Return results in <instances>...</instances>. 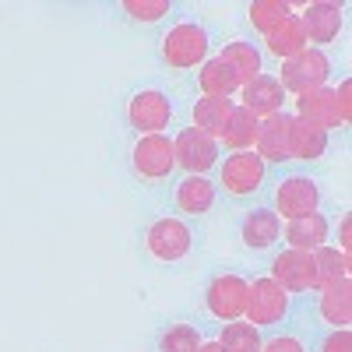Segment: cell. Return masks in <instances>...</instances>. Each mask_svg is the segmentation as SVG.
Returning a JSON list of instances; mask_svg holds the SVG:
<instances>
[{
	"instance_id": "cell-1",
	"label": "cell",
	"mask_w": 352,
	"mask_h": 352,
	"mask_svg": "<svg viewBox=\"0 0 352 352\" xmlns=\"http://www.w3.org/2000/svg\"><path fill=\"white\" fill-rule=\"evenodd\" d=\"M219 46H222V36L208 18L180 14L159 32L155 56L166 74H194L204 60H212L219 53Z\"/></svg>"
},
{
	"instance_id": "cell-2",
	"label": "cell",
	"mask_w": 352,
	"mask_h": 352,
	"mask_svg": "<svg viewBox=\"0 0 352 352\" xmlns=\"http://www.w3.org/2000/svg\"><path fill=\"white\" fill-rule=\"evenodd\" d=\"M124 127L141 138V134H173L180 120V92H173L162 81H144L134 85L120 102Z\"/></svg>"
},
{
	"instance_id": "cell-3",
	"label": "cell",
	"mask_w": 352,
	"mask_h": 352,
	"mask_svg": "<svg viewBox=\"0 0 352 352\" xmlns=\"http://www.w3.org/2000/svg\"><path fill=\"white\" fill-rule=\"evenodd\" d=\"M204 247V232L197 222H187L173 212H159L144 222L141 229V250L148 261L176 268V264H187L201 254Z\"/></svg>"
},
{
	"instance_id": "cell-4",
	"label": "cell",
	"mask_w": 352,
	"mask_h": 352,
	"mask_svg": "<svg viewBox=\"0 0 352 352\" xmlns=\"http://www.w3.org/2000/svg\"><path fill=\"white\" fill-rule=\"evenodd\" d=\"M264 201L272 204V212L282 222L307 219L314 212H328V194H324V187H320V180L310 169H292V166L272 176Z\"/></svg>"
},
{
	"instance_id": "cell-5",
	"label": "cell",
	"mask_w": 352,
	"mask_h": 352,
	"mask_svg": "<svg viewBox=\"0 0 352 352\" xmlns=\"http://www.w3.org/2000/svg\"><path fill=\"white\" fill-rule=\"evenodd\" d=\"M215 184L222 190V201H232L236 208L243 204H257L268 194L272 184V169L261 162V155L250 152H226L219 169H215Z\"/></svg>"
},
{
	"instance_id": "cell-6",
	"label": "cell",
	"mask_w": 352,
	"mask_h": 352,
	"mask_svg": "<svg viewBox=\"0 0 352 352\" xmlns=\"http://www.w3.org/2000/svg\"><path fill=\"white\" fill-rule=\"evenodd\" d=\"M127 169L141 187L166 190L176 176H180V169H176L173 134H141V138H134L131 148H127Z\"/></svg>"
},
{
	"instance_id": "cell-7",
	"label": "cell",
	"mask_w": 352,
	"mask_h": 352,
	"mask_svg": "<svg viewBox=\"0 0 352 352\" xmlns=\"http://www.w3.org/2000/svg\"><path fill=\"white\" fill-rule=\"evenodd\" d=\"M292 317H296V296L289 292L268 275V272H257L250 275V289H247V314L243 320L257 331H278V328H289Z\"/></svg>"
},
{
	"instance_id": "cell-8",
	"label": "cell",
	"mask_w": 352,
	"mask_h": 352,
	"mask_svg": "<svg viewBox=\"0 0 352 352\" xmlns=\"http://www.w3.org/2000/svg\"><path fill=\"white\" fill-rule=\"evenodd\" d=\"M296 310L307 314L303 324L314 331H335L352 324V278H338L328 285H317L310 296L296 300Z\"/></svg>"
},
{
	"instance_id": "cell-9",
	"label": "cell",
	"mask_w": 352,
	"mask_h": 352,
	"mask_svg": "<svg viewBox=\"0 0 352 352\" xmlns=\"http://www.w3.org/2000/svg\"><path fill=\"white\" fill-rule=\"evenodd\" d=\"M247 289H250V275L236 272V268H215L204 278L201 289V310L215 324H229V320H243L247 314Z\"/></svg>"
},
{
	"instance_id": "cell-10",
	"label": "cell",
	"mask_w": 352,
	"mask_h": 352,
	"mask_svg": "<svg viewBox=\"0 0 352 352\" xmlns=\"http://www.w3.org/2000/svg\"><path fill=\"white\" fill-rule=\"evenodd\" d=\"M222 208V190L215 184V176H176L166 187V212L180 215L187 222H204Z\"/></svg>"
},
{
	"instance_id": "cell-11",
	"label": "cell",
	"mask_w": 352,
	"mask_h": 352,
	"mask_svg": "<svg viewBox=\"0 0 352 352\" xmlns=\"http://www.w3.org/2000/svg\"><path fill=\"white\" fill-rule=\"evenodd\" d=\"M335 74H338V60H335L328 50H314V46H307L303 53L292 56V60H285V64L275 67V78H278V85L285 88L289 99L310 92V88L331 85Z\"/></svg>"
},
{
	"instance_id": "cell-12",
	"label": "cell",
	"mask_w": 352,
	"mask_h": 352,
	"mask_svg": "<svg viewBox=\"0 0 352 352\" xmlns=\"http://www.w3.org/2000/svg\"><path fill=\"white\" fill-rule=\"evenodd\" d=\"M236 240L250 254H272L282 247V219L272 212L268 201L236 208Z\"/></svg>"
},
{
	"instance_id": "cell-13",
	"label": "cell",
	"mask_w": 352,
	"mask_h": 352,
	"mask_svg": "<svg viewBox=\"0 0 352 352\" xmlns=\"http://www.w3.org/2000/svg\"><path fill=\"white\" fill-rule=\"evenodd\" d=\"M173 148H176V169H180L184 176H215V169L222 162L219 141L201 134L190 124L173 131Z\"/></svg>"
},
{
	"instance_id": "cell-14",
	"label": "cell",
	"mask_w": 352,
	"mask_h": 352,
	"mask_svg": "<svg viewBox=\"0 0 352 352\" xmlns=\"http://www.w3.org/2000/svg\"><path fill=\"white\" fill-rule=\"evenodd\" d=\"M268 272L289 296H310V292L317 289V268H314V257L303 254V250H289V247H278L272 250L268 257Z\"/></svg>"
},
{
	"instance_id": "cell-15",
	"label": "cell",
	"mask_w": 352,
	"mask_h": 352,
	"mask_svg": "<svg viewBox=\"0 0 352 352\" xmlns=\"http://www.w3.org/2000/svg\"><path fill=\"white\" fill-rule=\"evenodd\" d=\"M296 18L314 50L335 46L338 36L345 32V4H331V0H310V4L296 8Z\"/></svg>"
},
{
	"instance_id": "cell-16",
	"label": "cell",
	"mask_w": 352,
	"mask_h": 352,
	"mask_svg": "<svg viewBox=\"0 0 352 352\" xmlns=\"http://www.w3.org/2000/svg\"><path fill=\"white\" fill-rule=\"evenodd\" d=\"M331 144H335V138L328 131H320V127L300 120V116H292V124H289V166L292 169L320 166L331 155Z\"/></svg>"
},
{
	"instance_id": "cell-17",
	"label": "cell",
	"mask_w": 352,
	"mask_h": 352,
	"mask_svg": "<svg viewBox=\"0 0 352 352\" xmlns=\"http://www.w3.org/2000/svg\"><path fill=\"white\" fill-rule=\"evenodd\" d=\"M236 102H240L243 109H250L257 120H268V116H278V113L289 109V96H285V88L278 85L275 71H264V74H257L254 81H247V85L240 88Z\"/></svg>"
},
{
	"instance_id": "cell-18",
	"label": "cell",
	"mask_w": 352,
	"mask_h": 352,
	"mask_svg": "<svg viewBox=\"0 0 352 352\" xmlns=\"http://www.w3.org/2000/svg\"><path fill=\"white\" fill-rule=\"evenodd\" d=\"M289 124H292V113H278V116H268L261 120L257 127V141H254V152L261 155V162L275 173L289 169Z\"/></svg>"
},
{
	"instance_id": "cell-19",
	"label": "cell",
	"mask_w": 352,
	"mask_h": 352,
	"mask_svg": "<svg viewBox=\"0 0 352 352\" xmlns=\"http://www.w3.org/2000/svg\"><path fill=\"white\" fill-rule=\"evenodd\" d=\"M219 60H226L232 71H236V78L247 85V81H254L257 74H264V71H272V64H268V56H264V50H261V43L254 39V36H232V39H222V46H219Z\"/></svg>"
},
{
	"instance_id": "cell-20",
	"label": "cell",
	"mask_w": 352,
	"mask_h": 352,
	"mask_svg": "<svg viewBox=\"0 0 352 352\" xmlns=\"http://www.w3.org/2000/svg\"><path fill=\"white\" fill-rule=\"evenodd\" d=\"M292 102V116H300V120L320 127V131H328L331 138L335 134H345V127L338 124V113H335V92H331V85L324 88H310V92L296 96V99H289Z\"/></svg>"
},
{
	"instance_id": "cell-21",
	"label": "cell",
	"mask_w": 352,
	"mask_h": 352,
	"mask_svg": "<svg viewBox=\"0 0 352 352\" xmlns=\"http://www.w3.org/2000/svg\"><path fill=\"white\" fill-rule=\"evenodd\" d=\"M113 11L134 28H166L187 11V4H176V0H120V4H113Z\"/></svg>"
},
{
	"instance_id": "cell-22",
	"label": "cell",
	"mask_w": 352,
	"mask_h": 352,
	"mask_svg": "<svg viewBox=\"0 0 352 352\" xmlns=\"http://www.w3.org/2000/svg\"><path fill=\"white\" fill-rule=\"evenodd\" d=\"M331 226H335V219H331L328 212H314V215H307V219L282 222V247L314 254L317 247L331 243Z\"/></svg>"
},
{
	"instance_id": "cell-23",
	"label": "cell",
	"mask_w": 352,
	"mask_h": 352,
	"mask_svg": "<svg viewBox=\"0 0 352 352\" xmlns=\"http://www.w3.org/2000/svg\"><path fill=\"white\" fill-rule=\"evenodd\" d=\"M190 88L194 96H215V99H236L243 81L236 78V71H232L226 60H219V56H212V60H204L194 74H190Z\"/></svg>"
},
{
	"instance_id": "cell-24",
	"label": "cell",
	"mask_w": 352,
	"mask_h": 352,
	"mask_svg": "<svg viewBox=\"0 0 352 352\" xmlns=\"http://www.w3.org/2000/svg\"><path fill=\"white\" fill-rule=\"evenodd\" d=\"M204 324L201 320H190V317H176V320H166V324L155 331L152 338V352H197L201 342H204Z\"/></svg>"
},
{
	"instance_id": "cell-25",
	"label": "cell",
	"mask_w": 352,
	"mask_h": 352,
	"mask_svg": "<svg viewBox=\"0 0 352 352\" xmlns=\"http://www.w3.org/2000/svg\"><path fill=\"white\" fill-rule=\"evenodd\" d=\"M310 43H307V32H303V25H300V18L292 14L289 21H282L275 32H268L261 39V50H264V56H268V64H285V60H292L296 53H303Z\"/></svg>"
},
{
	"instance_id": "cell-26",
	"label": "cell",
	"mask_w": 352,
	"mask_h": 352,
	"mask_svg": "<svg viewBox=\"0 0 352 352\" xmlns=\"http://www.w3.org/2000/svg\"><path fill=\"white\" fill-rule=\"evenodd\" d=\"M232 109H236V99H215V96H194L190 102V127H197L201 134H208L219 141L222 127L229 124Z\"/></svg>"
},
{
	"instance_id": "cell-27",
	"label": "cell",
	"mask_w": 352,
	"mask_h": 352,
	"mask_svg": "<svg viewBox=\"0 0 352 352\" xmlns=\"http://www.w3.org/2000/svg\"><path fill=\"white\" fill-rule=\"evenodd\" d=\"M257 127H261V120H257L250 109H243V106L236 102V109H232V116H229V124H226L222 134H219L222 155H226V152H250L254 141H257Z\"/></svg>"
},
{
	"instance_id": "cell-28",
	"label": "cell",
	"mask_w": 352,
	"mask_h": 352,
	"mask_svg": "<svg viewBox=\"0 0 352 352\" xmlns=\"http://www.w3.org/2000/svg\"><path fill=\"white\" fill-rule=\"evenodd\" d=\"M292 14H296V8L285 4V0H254V4H247V25H250V36L261 43L268 32H275V28L282 21H289Z\"/></svg>"
},
{
	"instance_id": "cell-29",
	"label": "cell",
	"mask_w": 352,
	"mask_h": 352,
	"mask_svg": "<svg viewBox=\"0 0 352 352\" xmlns=\"http://www.w3.org/2000/svg\"><path fill=\"white\" fill-rule=\"evenodd\" d=\"M215 342L222 352H261L264 331H257L250 320H229L215 328Z\"/></svg>"
},
{
	"instance_id": "cell-30",
	"label": "cell",
	"mask_w": 352,
	"mask_h": 352,
	"mask_svg": "<svg viewBox=\"0 0 352 352\" xmlns=\"http://www.w3.org/2000/svg\"><path fill=\"white\" fill-rule=\"evenodd\" d=\"M310 328L292 320L289 328H278V331H268L261 342V352H310Z\"/></svg>"
},
{
	"instance_id": "cell-31",
	"label": "cell",
	"mask_w": 352,
	"mask_h": 352,
	"mask_svg": "<svg viewBox=\"0 0 352 352\" xmlns=\"http://www.w3.org/2000/svg\"><path fill=\"white\" fill-rule=\"evenodd\" d=\"M310 257H314V268H317V285H328V282L349 278V254H342L335 243L317 247Z\"/></svg>"
},
{
	"instance_id": "cell-32",
	"label": "cell",
	"mask_w": 352,
	"mask_h": 352,
	"mask_svg": "<svg viewBox=\"0 0 352 352\" xmlns=\"http://www.w3.org/2000/svg\"><path fill=\"white\" fill-rule=\"evenodd\" d=\"M310 352H352V328H335V331H314Z\"/></svg>"
},
{
	"instance_id": "cell-33",
	"label": "cell",
	"mask_w": 352,
	"mask_h": 352,
	"mask_svg": "<svg viewBox=\"0 0 352 352\" xmlns=\"http://www.w3.org/2000/svg\"><path fill=\"white\" fill-rule=\"evenodd\" d=\"M331 92H335V113H338V124L349 131V120H352V81H349V74H342V78L331 85Z\"/></svg>"
},
{
	"instance_id": "cell-34",
	"label": "cell",
	"mask_w": 352,
	"mask_h": 352,
	"mask_svg": "<svg viewBox=\"0 0 352 352\" xmlns=\"http://www.w3.org/2000/svg\"><path fill=\"white\" fill-rule=\"evenodd\" d=\"M331 243L342 254H349V243H352V219H349V212H338V222L331 226Z\"/></svg>"
},
{
	"instance_id": "cell-35",
	"label": "cell",
	"mask_w": 352,
	"mask_h": 352,
	"mask_svg": "<svg viewBox=\"0 0 352 352\" xmlns=\"http://www.w3.org/2000/svg\"><path fill=\"white\" fill-rule=\"evenodd\" d=\"M197 352H222V349H219L215 335H204V342H201V349H197Z\"/></svg>"
}]
</instances>
